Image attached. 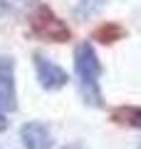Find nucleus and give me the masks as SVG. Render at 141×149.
Listing matches in <instances>:
<instances>
[{
    "mask_svg": "<svg viewBox=\"0 0 141 149\" xmlns=\"http://www.w3.org/2000/svg\"><path fill=\"white\" fill-rule=\"evenodd\" d=\"M104 5H106V0H79L77 5H74V17L87 20V17L97 15V13H99Z\"/></svg>",
    "mask_w": 141,
    "mask_h": 149,
    "instance_id": "0eeeda50",
    "label": "nucleus"
},
{
    "mask_svg": "<svg viewBox=\"0 0 141 149\" xmlns=\"http://www.w3.org/2000/svg\"><path fill=\"white\" fill-rule=\"evenodd\" d=\"M20 142L25 149H52V129L45 122H25L20 127Z\"/></svg>",
    "mask_w": 141,
    "mask_h": 149,
    "instance_id": "20e7f679",
    "label": "nucleus"
},
{
    "mask_svg": "<svg viewBox=\"0 0 141 149\" xmlns=\"http://www.w3.org/2000/svg\"><path fill=\"white\" fill-rule=\"evenodd\" d=\"M8 129V114H5V107L0 102V132H5Z\"/></svg>",
    "mask_w": 141,
    "mask_h": 149,
    "instance_id": "9d476101",
    "label": "nucleus"
},
{
    "mask_svg": "<svg viewBox=\"0 0 141 149\" xmlns=\"http://www.w3.org/2000/svg\"><path fill=\"white\" fill-rule=\"evenodd\" d=\"M30 5H32V0H0V13L3 15H20Z\"/></svg>",
    "mask_w": 141,
    "mask_h": 149,
    "instance_id": "1a4fd4ad",
    "label": "nucleus"
},
{
    "mask_svg": "<svg viewBox=\"0 0 141 149\" xmlns=\"http://www.w3.org/2000/svg\"><path fill=\"white\" fill-rule=\"evenodd\" d=\"M32 65H35V74H37V82H40L42 90L57 92V90H62V87H67V82H69L67 70H62L57 62H52V60H47L42 52L32 55Z\"/></svg>",
    "mask_w": 141,
    "mask_h": 149,
    "instance_id": "7ed1b4c3",
    "label": "nucleus"
},
{
    "mask_svg": "<svg viewBox=\"0 0 141 149\" xmlns=\"http://www.w3.org/2000/svg\"><path fill=\"white\" fill-rule=\"evenodd\" d=\"M74 74L79 80V95L84 97V102L92 107H104V95L99 87L102 77V62L97 57V50L92 47V42H82L74 50Z\"/></svg>",
    "mask_w": 141,
    "mask_h": 149,
    "instance_id": "f257e3e1",
    "label": "nucleus"
},
{
    "mask_svg": "<svg viewBox=\"0 0 141 149\" xmlns=\"http://www.w3.org/2000/svg\"><path fill=\"white\" fill-rule=\"evenodd\" d=\"M126 32L121 25H116V22H106V25H102L99 30L94 32V37L99 40V42H116V40H121Z\"/></svg>",
    "mask_w": 141,
    "mask_h": 149,
    "instance_id": "6e6552de",
    "label": "nucleus"
},
{
    "mask_svg": "<svg viewBox=\"0 0 141 149\" xmlns=\"http://www.w3.org/2000/svg\"><path fill=\"white\" fill-rule=\"evenodd\" d=\"M0 149H3V147H0Z\"/></svg>",
    "mask_w": 141,
    "mask_h": 149,
    "instance_id": "9b49d317",
    "label": "nucleus"
},
{
    "mask_svg": "<svg viewBox=\"0 0 141 149\" xmlns=\"http://www.w3.org/2000/svg\"><path fill=\"white\" fill-rule=\"evenodd\" d=\"M109 117L116 124H124V127H131V129H141V107H136V104L114 107L109 112Z\"/></svg>",
    "mask_w": 141,
    "mask_h": 149,
    "instance_id": "423d86ee",
    "label": "nucleus"
},
{
    "mask_svg": "<svg viewBox=\"0 0 141 149\" xmlns=\"http://www.w3.org/2000/svg\"><path fill=\"white\" fill-rule=\"evenodd\" d=\"M0 102L5 109H15V60L10 55L0 57Z\"/></svg>",
    "mask_w": 141,
    "mask_h": 149,
    "instance_id": "39448f33",
    "label": "nucleus"
},
{
    "mask_svg": "<svg viewBox=\"0 0 141 149\" xmlns=\"http://www.w3.org/2000/svg\"><path fill=\"white\" fill-rule=\"evenodd\" d=\"M30 30L35 37L45 40V42H69L72 40V30L69 25L45 3H37L30 13Z\"/></svg>",
    "mask_w": 141,
    "mask_h": 149,
    "instance_id": "f03ea898",
    "label": "nucleus"
}]
</instances>
